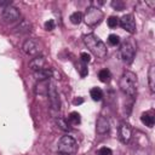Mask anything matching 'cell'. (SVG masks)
Returning <instances> with one entry per match:
<instances>
[{"mask_svg":"<svg viewBox=\"0 0 155 155\" xmlns=\"http://www.w3.org/2000/svg\"><path fill=\"white\" fill-rule=\"evenodd\" d=\"M137 86H138V80H137V75L133 71H125L119 81V87L122 91L124 94L133 98L137 93Z\"/></svg>","mask_w":155,"mask_h":155,"instance_id":"cell-1","label":"cell"},{"mask_svg":"<svg viewBox=\"0 0 155 155\" xmlns=\"http://www.w3.org/2000/svg\"><path fill=\"white\" fill-rule=\"evenodd\" d=\"M84 44L86 45V47L90 50L91 53H93L96 57L98 58H105L108 50L105 44L96 35V34H87L84 36Z\"/></svg>","mask_w":155,"mask_h":155,"instance_id":"cell-2","label":"cell"},{"mask_svg":"<svg viewBox=\"0 0 155 155\" xmlns=\"http://www.w3.org/2000/svg\"><path fill=\"white\" fill-rule=\"evenodd\" d=\"M57 151L63 155H74L78 151V142L71 136H63L57 143Z\"/></svg>","mask_w":155,"mask_h":155,"instance_id":"cell-3","label":"cell"},{"mask_svg":"<svg viewBox=\"0 0 155 155\" xmlns=\"http://www.w3.org/2000/svg\"><path fill=\"white\" fill-rule=\"evenodd\" d=\"M103 17H104V15H103V12H102L98 7H96V6H90V7L86 10L85 15H84V21H85V23H86L87 25L94 27V25H97V24H99V23L102 22Z\"/></svg>","mask_w":155,"mask_h":155,"instance_id":"cell-4","label":"cell"},{"mask_svg":"<svg viewBox=\"0 0 155 155\" xmlns=\"http://www.w3.org/2000/svg\"><path fill=\"white\" fill-rule=\"evenodd\" d=\"M0 18L5 23H15V22L19 21L21 13H19V11H18L17 7H15L12 5H7V6H4L1 8Z\"/></svg>","mask_w":155,"mask_h":155,"instance_id":"cell-5","label":"cell"},{"mask_svg":"<svg viewBox=\"0 0 155 155\" xmlns=\"http://www.w3.org/2000/svg\"><path fill=\"white\" fill-rule=\"evenodd\" d=\"M134 54H136V46L132 41H125L121 44L120 46V56L122 58V61L126 63V64H130L132 63L133 58H134Z\"/></svg>","mask_w":155,"mask_h":155,"instance_id":"cell-6","label":"cell"},{"mask_svg":"<svg viewBox=\"0 0 155 155\" xmlns=\"http://www.w3.org/2000/svg\"><path fill=\"white\" fill-rule=\"evenodd\" d=\"M47 97H48V102H50L51 109L53 111H59V109H61V99H59V94H58L56 84L52 82V81L48 84Z\"/></svg>","mask_w":155,"mask_h":155,"instance_id":"cell-7","label":"cell"},{"mask_svg":"<svg viewBox=\"0 0 155 155\" xmlns=\"http://www.w3.org/2000/svg\"><path fill=\"white\" fill-rule=\"evenodd\" d=\"M22 50H23L28 56L36 57V56H40V52L42 51V47H41V44H40L38 40L27 39V40L23 42V45H22Z\"/></svg>","mask_w":155,"mask_h":155,"instance_id":"cell-8","label":"cell"},{"mask_svg":"<svg viewBox=\"0 0 155 155\" xmlns=\"http://www.w3.org/2000/svg\"><path fill=\"white\" fill-rule=\"evenodd\" d=\"M119 24L121 25L122 29H125V30L128 31L130 34H134L136 30H137L134 17H133V15H131V13L125 15V16H122L121 18H119Z\"/></svg>","mask_w":155,"mask_h":155,"instance_id":"cell-9","label":"cell"},{"mask_svg":"<svg viewBox=\"0 0 155 155\" xmlns=\"http://www.w3.org/2000/svg\"><path fill=\"white\" fill-rule=\"evenodd\" d=\"M119 137H120V140L126 144L130 142L131 137H132V128L130 126V124L127 122H121L120 126H119Z\"/></svg>","mask_w":155,"mask_h":155,"instance_id":"cell-10","label":"cell"},{"mask_svg":"<svg viewBox=\"0 0 155 155\" xmlns=\"http://www.w3.org/2000/svg\"><path fill=\"white\" fill-rule=\"evenodd\" d=\"M110 130V124L109 120L105 116H98L97 121H96V132L98 134H105L107 132H109Z\"/></svg>","mask_w":155,"mask_h":155,"instance_id":"cell-11","label":"cell"},{"mask_svg":"<svg viewBox=\"0 0 155 155\" xmlns=\"http://www.w3.org/2000/svg\"><path fill=\"white\" fill-rule=\"evenodd\" d=\"M46 59L44 56H36L34 57L30 62H29V67L33 71H38V70H41V69H45L46 68Z\"/></svg>","mask_w":155,"mask_h":155,"instance_id":"cell-12","label":"cell"},{"mask_svg":"<svg viewBox=\"0 0 155 155\" xmlns=\"http://www.w3.org/2000/svg\"><path fill=\"white\" fill-rule=\"evenodd\" d=\"M52 75H53V71L50 68H45V69L38 70V71H34V78L38 81H46L50 78H52Z\"/></svg>","mask_w":155,"mask_h":155,"instance_id":"cell-13","label":"cell"},{"mask_svg":"<svg viewBox=\"0 0 155 155\" xmlns=\"http://www.w3.org/2000/svg\"><path fill=\"white\" fill-rule=\"evenodd\" d=\"M13 31H15L16 34H27V33L31 31V24H30L28 21L22 19V21L19 22V24L15 27Z\"/></svg>","mask_w":155,"mask_h":155,"instance_id":"cell-14","label":"cell"},{"mask_svg":"<svg viewBox=\"0 0 155 155\" xmlns=\"http://www.w3.org/2000/svg\"><path fill=\"white\" fill-rule=\"evenodd\" d=\"M48 80L46 81H39L35 86V93L40 94V96H47L48 92Z\"/></svg>","mask_w":155,"mask_h":155,"instance_id":"cell-15","label":"cell"},{"mask_svg":"<svg viewBox=\"0 0 155 155\" xmlns=\"http://www.w3.org/2000/svg\"><path fill=\"white\" fill-rule=\"evenodd\" d=\"M140 121L143 125H145L147 127H153L154 122H155V117L150 111H145L140 115Z\"/></svg>","mask_w":155,"mask_h":155,"instance_id":"cell-16","label":"cell"},{"mask_svg":"<svg viewBox=\"0 0 155 155\" xmlns=\"http://www.w3.org/2000/svg\"><path fill=\"white\" fill-rule=\"evenodd\" d=\"M148 84H149L150 92L154 93L155 91V65H150L148 70Z\"/></svg>","mask_w":155,"mask_h":155,"instance_id":"cell-17","label":"cell"},{"mask_svg":"<svg viewBox=\"0 0 155 155\" xmlns=\"http://www.w3.org/2000/svg\"><path fill=\"white\" fill-rule=\"evenodd\" d=\"M68 122L73 126H76L81 122V116L78 111H71L69 115H68Z\"/></svg>","mask_w":155,"mask_h":155,"instance_id":"cell-18","label":"cell"},{"mask_svg":"<svg viewBox=\"0 0 155 155\" xmlns=\"http://www.w3.org/2000/svg\"><path fill=\"white\" fill-rule=\"evenodd\" d=\"M56 124L58 125V127L62 130V131H70L71 130V125L68 122V120L63 119V117H57L56 119Z\"/></svg>","mask_w":155,"mask_h":155,"instance_id":"cell-19","label":"cell"},{"mask_svg":"<svg viewBox=\"0 0 155 155\" xmlns=\"http://www.w3.org/2000/svg\"><path fill=\"white\" fill-rule=\"evenodd\" d=\"M98 79H99L102 82H104V84L109 82L110 79H111V74H110L109 69H102V70H99V71H98Z\"/></svg>","mask_w":155,"mask_h":155,"instance_id":"cell-20","label":"cell"},{"mask_svg":"<svg viewBox=\"0 0 155 155\" xmlns=\"http://www.w3.org/2000/svg\"><path fill=\"white\" fill-rule=\"evenodd\" d=\"M90 96H91V98L93 101L98 102V101H101L103 98V91L99 87H93V88L90 90Z\"/></svg>","mask_w":155,"mask_h":155,"instance_id":"cell-21","label":"cell"},{"mask_svg":"<svg viewBox=\"0 0 155 155\" xmlns=\"http://www.w3.org/2000/svg\"><path fill=\"white\" fill-rule=\"evenodd\" d=\"M69 19H70V22H71L73 24H80V23L84 21V15H82V12H80V11H75V12H73V13L70 15Z\"/></svg>","mask_w":155,"mask_h":155,"instance_id":"cell-22","label":"cell"},{"mask_svg":"<svg viewBox=\"0 0 155 155\" xmlns=\"http://www.w3.org/2000/svg\"><path fill=\"white\" fill-rule=\"evenodd\" d=\"M78 71H79V74H80V76L81 78H85L87 74H88V69H87V64H85V63H82V62H80L79 64H78Z\"/></svg>","mask_w":155,"mask_h":155,"instance_id":"cell-23","label":"cell"},{"mask_svg":"<svg viewBox=\"0 0 155 155\" xmlns=\"http://www.w3.org/2000/svg\"><path fill=\"white\" fill-rule=\"evenodd\" d=\"M107 24H108L109 28H116L119 25V18L116 16H110L107 19Z\"/></svg>","mask_w":155,"mask_h":155,"instance_id":"cell-24","label":"cell"},{"mask_svg":"<svg viewBox=\"0 0 155 155\" xmlns=\"http://www.w3.org/2000/svg\"><path fill=\"white\" fill-rule=\"evenodd\" d=\"M108 42H109V45H111V46H116V45L120 44V38H119L116 34H110V35L108 36Z\"/></svg>","mask_w":155,"mask_h":155,"instance_id":"cell-25","label":"cell"},{"mask_svg":"<svg viewBox=\"0 0 155 155\" xmlns=\"http://www.w3.org/2000/svg\"><path fill=\"white\" fill-rule=\"evenodd\" d=\"M111 7L117 10V11H122L125 7V4L121 0H116V1H111Z\"/></svg>","mask_w":155,"mask_h":155,"instance_id":"cell-26","label":"cell"},{"mask_svg":"<svg viewBox=\"0 0 155 155\" xmlns=\"http://www.w3.org/2000/svg\"><path fill=\"white\" fill-rule=\"evenodd\" d=\"M80 62H82V63H85V64L90 63V62H91V56H90L87 52H81V53H80Z\"/></svg>","mask_w":155,"mask_h":155,"instance_id":"cell-27","label":"cell"},{"mask_svg":"<svg viewBox=\"0 0 155 155\" xmlns=\"http://www.w3.org/2000/svg\"><path fill=\"white\" fill-rule=\"evenodd\" d=\"M44 27H45V29H46L47 31L53 30V29H54V27H56L54 21H53V19H48V21H46V22H45V24H44Z\"/></svg>","mask_w":155,"mask_h":155,"instance_id":"cell-28","label":"cell"},{"mask_svg":"<svg viewBox=\"0 0 155 155\" xmlns=\"http://www.w3.org/2000/svg\"><path fill=\"white\" fill-rule=\"evenodd\" d=\"M97 155H113V151L110 148H107V147H102L98 151H97Z\"/></svg>","mask_w":155,"mask_h":155,"instance_id":"cell-29","label":"cell"},{"mask_svg":"<svg viewBox=\"0 0 155 155\" xmlns=\"http://www.w3.org/2000/svg\"><path fill=\"white\" fill-rule=\"evenodd\" d=\"M84 102L82 98H79V99H74V104H81Z\"/></svg>","mask_w":155,"mask_h":155,"instance_id":"cell-30","label":"cell"},{"mask_svg":"<svg viewBox=\"0 0 155 155\" xmlns=\"http://www.w3.org/2000/svg\"><path fill=\"white\" fill-rule=\"evenodd\" d=\"M61 155H63V154H61Z\"/></svg>","mask_w":155,"mask_h":155,"instance_id":"cell-31","label":"cell"}]
</instances>
